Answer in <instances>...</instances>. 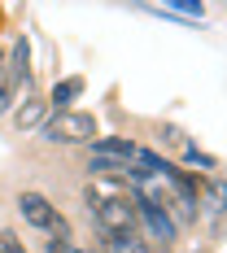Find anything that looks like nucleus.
<instances>
[{
	"mask_svg": "<svg viewBox=\"0 0 227 253\" xmlns=\"http://www.w3.org/2000/svg\"><path fill=\"white\" fill-rule=\"evenodd\" d=\"M79 92H83V79H61V83L52 87V105H57V109H70V101H75Z\"/></svg>",
	"mask_w": 227,
	"mask_h": 253,
	"instance_id": "nucleus-5",
	"label": "nucleus"
},
{
	"mask_svg": "<svg viewBox=\"0 0 227 253\" xmlns=\"http://www.w3.org/2000/svg\"><path fill=\"white\" fill-rule=\"evenodd\" d=\"M40 118H44V105L31 101V105H22V109L13 114V126H18V131H31V126H40Z\"/></svg>",
	"mask_w": 227,
	"mask_h": 253,
	"instance_id": "nucleus-6",
	"label": "nucleus"
},
{
	"mask_svg": "<svg viewBox=\"0 0 227 253\" xmlns=\"http://www.w3.org/2000/svg\"><path fill=\"white\" fill-rule=\"evenodd\" d=\"M13 83H22V75H26V40H18V48H13Z\"/></svg>",
	"mask_w": 227,
	"mask_h": 253,
	"instance_id": "nucleus-7",
	"label": "nucleus"
},
{
	"mask_svg": "<svg viewBox=\"0 0 227 253\" xmlns=\"http://www.w3.org/2000/svg\"><path fill=\"white\" fill-rule=\"evenodd\" d=\"M48 253H70V245L66 240H48Z\"/></svg>",
	"mask_w": 227,
	"mask_h": 253,
	"instance_id": "nucleus-9",
	"label": "nucleus"
},
{
	"mask_svg": "<svg viewBox=\"0 0 227 253\" xmlns=\"http://www.w3.org/2000/svg\"><path fill=\"white\" fill-rule=\"evenodd\" d=\"M88 210L109 240H136V197L123 188H88Z\"/></svg>",
	"mask_w": 227,
	"mask_h": 253,
	"instance_id": "nucleus-1",
	"label": "nucleus"
},
{
	"mask_svg": "<svg viewBox=\"0 0 227 253\" xmlns=\"http://www.w3.org/2000/svg\"><path fill=\"white\" fill-rule=\"evenodd\" d=\"M0 253H26V245L13 236V231H0Z\"/></svg>",
	"mask_w": 227,
	"mask_h": 253,
	"instance_id": "nucleus-8",
	"label": "nucleus"
},
{
	"mask_svg": "<svg viewBox=\"0 0 227 253\" xmlns=\"http://www.w3.org/2000/svg\"><path fill=\"white\" fill-rule=\"evenodd\" d=\"M0 75H4V52H0Z\"/></svg>",
	"mask_w": 227,
	"mask_h": 253,
	"instance_id": "nucleus-10",
	"label": "nucleus"
},
{
	"mask_svg": "<svg viewBox=\"0 0 227 253\" xmlns=\"http://www.w3.org/2000/svg\"><path fill=\"white\" fill-rule=\"evenodd\" d=\"M18 210H22V218L31 223V227L52 231V240H66V218L52 210V201L44 197V192H22V197H18Z\"/></svg>",
	"mask_w": 227,
	"mask_h": 253,
	"instance_id": "nucleus-3",
	"label": "nucleus"
},
{
	"mask_svg": "<svg viewBox=\"0 0 227 253\" xmlns=\"http://www.w3.org/2000/svg\"><path fill=\"white\" fill-rule=\"evenodd\" d=\"M136 223H144L157 245H171V240H175V223H171L166 210H153V205H140V201H136Z\"/></svg>",
	"mask_w": 227,
	"mask_h": 253,
	"instance_id": "nucleus-4",
	"label": "nucleus"
},
{
	"mask_svg": "<svg viewBox=\"0 0 227 253\" xmlns=\"http://www.w3.org/2000/svg\"><path fill=\"white\" fill-rule=\"evenodd\" d=\"M92 135H96V118L79 109H57L44 123V140L52 144H92Z\"/></svg>",
	"mask_w": 227,
	"mask_h": 253,
	"instance_id": "nucleus-2",
	"label": "nucleus"
}]
</instances>
